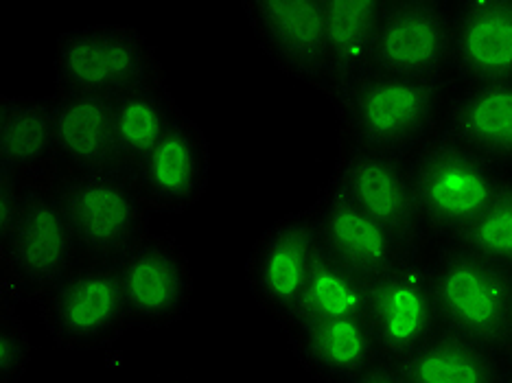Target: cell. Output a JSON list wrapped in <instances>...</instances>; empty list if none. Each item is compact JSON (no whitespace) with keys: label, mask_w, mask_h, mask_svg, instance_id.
Listing matches in <instances>:
<instances>
[{"label":"cell","mask_w":512,"mask_h":383,"mask_svg":"<svg viewBox=\"0 0 512 383\" xmlns=\"http://www.w3.org/2000/svg\"><path fill=\"white\" fill-rule=\"evenodd\" d=\"M333 103L342 114L348 145L403 160H412L432 141L445 116L440 81L379 73Z\"/></svg>","instance_id":"1"},{"label":"cell","mask_w":512,"mask_h":383,"mask_svg":"<svg viewBox=\"0 0 512 383\" xmlns=\"http://www.w3.org/2000/svg\"><path fill=\"white\" fill-rule=\"evenodd\" d=\"M410 173L427 239L438 246L467 230L512 178L440 132L410 160Z\"/></svg>","instance_id":"2"},{"label":"cell","mask_w":512,"mask_h":383,"mask_svg":"<svg viewBox=\"0 0 512 383\" xmlns=\"http://www.w3.org/2000/svg\"><path fill=\"white\" fill-rule=\"evenodd\" d=\"M77 254L92 265H114L149 235L151 208L121 171L75 173L55 184Z\"/></svg>","instance_id":"3"},{"label":"cell","mask_w":512,"mask_h":383,"mask_svg":"<svg viewBox=\"0 0 512 383\" xmlns=\"http://www.w3.org/2000/svg\"><path fill=\"white\" fill-rule=\"evenodd\" d=\"M57 95L116 97L165 81V68L141 31L127 25H92L57 40L53 57Z\"/></svg>","instance_id":"4"},{"label":"cell","mask_w":512,"mask_h":383,"mask_svg":"<svg viewBox=\"0 0 512 383\" xmlns=\"http://www.w3.org/2000/svg\"><path fill=\"white\" fill-rule=\"evenodd\" d=\"M440 329L502 355L512 309V272L458 246H438L429 261Z\"/></svg>","instance_id":"5"},{"label":"cell","mask_w":512,"mask_h":383,"mask_svg":"<svg viewBox=\"0 0 512 383\" xmlns=\"http://www.w3.org/2000/svg\"><path fill=\"white\" fill-rule=\"evenodd\" d=\"M77 246L53 189H29L25 206L0 235L3 289L11 298L42 300L75 270Z\"/></svg>","instance_id":"6"},{"label":"cell","mask_w":512,"mask_h":383,"mask_svg":"<svg viewBox=\"0 0 512 383\" xmlns=\"http://www.w3.org/2000/svg\"><path fill=\"white\" fill-rule=\"evenodd\" d=\"M40 313L51 340L66 351H101L130 329L114 265L68 272L42 296Z\"/></svg>","instance_id":"7"},{"label":"cell","mask_w":512,"mask_h":383,"mask_svg":"<svg viewBox=\"0 0 512 383\" xmlns=\"http://www.w3.org/2000/svg\"><path fill=\"white\" fill-rule=\"evenodd\" d=\"M130 329H165L191 307L193 272L180 241L149 235L114 263Z\"/></svg>","instance_id":"8"},{"label":"cell","mask_w":512,"mask_h":383,"mask_svg":"<svg viewBox=\"0 0 512 383\" xmlns=\"http://www.w3.org/2000/svg\"><path fill=\"white\" fill-rule=\"evenodd\" d=\"M366 322L379 344L383 362L401 364L440 331L438 305L429 272L412 250L370 285Z\"/></svg>","instance_id":"9"},{"label":"cell","mask_w":512,"mask_h":383,"mask_svg":"<svg viewBox=\"0 0 512 383\" xmlns=\"http://www.w3.org/2000/svg\"><path fill=\"white\" fill-rule=\"evenodd\" d=\"M453 3L386 0L377 33L375 73L440 81L451 73Z\"/></svg>","instance_id":"10"},{"label":"cell","mask_w":512,"mask_h":383,"mask_svg":"<svg viewBox=\"0 0 512 383\" xmlns=\"http://www.w3.org/2000/svg\"><path fill=\"white\" fill-rule=\"evenodd\" d=\"M331 184L390 230L405 248L416 250L427 239L414 197L410 160L346 143Z\"/></svg>","instance_id":"11"},{"label":"cell","mask_w":512,"mask_h":383,"mask_svg":"<svg viewBox=\"0 0 512 383\" xmlns=\"http://www.w3.org/2000/svg\"><path fill=\"white\" fill-rule=\"evenodd\" d=\"M320 239L311 208L278 219L256 239L246 278L259 305L285 324L305 292Z\"/></svg>","instance_id":"12"},{"label":"cell","mask_w":512,"mask_h":383,"mask_svg":"<svg viewBox=\"0 0 512 383\" xmlns=\"http://www.w3.org/2000/svg\"><path fill=\"white\" fill-rule=\"evenodd\" d=\"M250 25L278 71L327 90L324 0H246Z\"/></svg>","instance_id":"13"},{"label":"cell","mask_w":512,"mask_h":383,"mask_svg":"<svg viewBox=\"0 0 512 383\" xmlns=\"http://www.w3.org/2000/svg\"><path fill=\"white\" fill-rule=\"evenodd\" d=\"M130 178L151 211H189L211 178V147L202 127L182 114Z\"/></svg>","instance_id":"14"},{"label":"cell","mask_w":512,"mask_h":383,"mask_svg":"<svg viewBox=\"0 0 512 383\" xmlns=\"http://www.w3.org/2000/svg\"><path fill=\"white\" fill-rule=\"evenodd\" d=\"M451 73L464 88L512 81V0L453 3Z\"/></svg>","instance_id":"15"},{"label":"cell","mask_w":512,"mask_h":383,"mask_svg":"<svg viewBox=\"0 0 512 383\" xmlns=\"http://www.w3.org/2000/svg\"><path fill=\"white\" fill-rule=\"evenodd\" d=\"M311 215L316 219L322 250L370 281L412 252L333 184L311 206Z\"/></svg>","instance_id":"16"},{"label":"cell","mask_w":512,"mask_h":383,"mask_svg":"<svg viewBox=\"0 0 512 383\" xmlns=\"http://www.w3.org/2000/svg\"><path fill=\"white\" fill-rule=\"evenodd\" d=\"M60 158L53 103L0 97V176L27 189H53Z\"/></svg>","instance_id":"17"},{"label":"cell","mask_w":512,"mask_h":383,"mask_svg":"<svg viewBox=\"0 0 512 383\" xmlns=\"http://www.w3.org/2000/svg\"><path fill=\"white\" fill-rule=\"evenodd\" d=\"M285 333L302 368L320 383H355L383 362L366 320H331Z\"/></svg>","instance_id":"18"},{"label":"cell","mask_w":512,"mask_h":383,"mask_svg":"<svg viewBox=\"0 0 512 383\" xmlns=\"http://www.w3.org/2000/svg\"><path fill=\"white\" fill-rule=\"evenodd\" d=\"M383 0H324L327 95L337 101L375 73Z\"/></svg>","instance_id":"19"},{"label":"cell","mask_w":512,"mask_h":383,"mask_svg":"<svg viewBox=\"0 0 512 383\" xmlns=\"http://www.w3.org/2000/svg\"><path fill=\"white\" fill-rule=\"evenodd\" d=\"M440 134L512 176V81L464 88L447 106Z\"/></svg>","instance_id":"20"},{"label":"cell","mask_w":512,"mask_h":383,"mask_svg":"<svg viewBox=\"0 0 512 383\" xmlns=\"http://www.w3.org/2000/svg\"><path fill=\"white\" fill-rule=\"evenodd\" d=\"M182 114L167 81L116 95L112 106L116 171L132 176Z\"/></svg>","instance_id":"21"},{"label":"cell","mask_w":512,"mask_h":383,"mask_svg":"<svg viewBox=\"0 0 512 383\" xmlns=\"http://www.w3.org/2000/svg\"><path fill=\"white\" fill-rule=\"evenodd\" d=\"M60 156L77 173L116 171L114 97L57 95L53 101Z\"/></svg>","instance_id":"22"},{"label":"cell","mask_w":512,"mask_h":383,"mask_svg":"<svg viewBox=\"0 0 512 383\" xmlns=\"http://www.w3.org/2000/svg\"><path fill=\"white\" fill-rule=\"evenodd\" d=\"M397 366L412 383H510L502 355L445 329Z\"/></svg>","instance_id":"23"},{"label":"cell","mask_w":512,"mask_h":383,"mask_svg":"<svg viewBox=\"0 0 512 383\" xmlns=\"http://www.w3.org/2000/svg\"><path fill=\"white\" fill-rule=\"evenodd\" d=\"M370 285V278L357 274L320 246L305 292L283 329L289 331L331 320H366Z\"/></svg>","instance_id":"24"},{"label":"cell","mask_w":512,"mask_h":383,"mask_svg":"<svg viewBox=\"0 0 512 383\" xmlns=\"http://www.w3.org/2000/svg\"><path fill=\"white\" fill-rule=\"evenodd\" d=\"M451 246L512 272V178L504 184L493 204L451 241Z\"/></svg>","instance_id":"25"},{"label":"cell","mask_w":512,"mask_h":383,"mask_svg":"<svg viewBox=\"0 0 512 383\" xmlns=\"http://www.w3.org/2000/svg\"><path fill=\"white\" fill-rule=\"evenodd\" d=\"M31 355V340L16 313V298L0 292V383H20Z\"/></svg>","instance_id":"26"},{"label":"cell","mask_w":512,"mask_h":383,"mask_svg":"<svg viewBox=\"0 0 512 383\" xmlns=\"http://www.w3.org/2000/svg\"><path fill=\"white\" fill-rule=\"evenodd\" d=\"M27 193L29 189L25 184L0 176V235L14 226L22 206H25Z\"/></svg>","instance_id":"27"},{"label":"cell","mask_w":512,"mask_h":383,"mask_svg":"<svg viewBox=\"0 0 512 383\" xmlns=\"http://www.w3.org/2000/svg\"><path fill=\"white\" fill-rule=\"evenodd\" d=\"M355 383H412V381L405 377V373L397 364L381 362L379 366L372 368L368 375H364Z\"/></svg>","instance_id":"28"},{"label":"cell","mask_w":512,"mask_h":383,"mask_svg":"<svg viewBox=\"0 0 512 383\" xmlns=\"http://www.w3.org/2000/svg\"><path fill=\"white\" fill-rule=\"evenodd\" d=\"M502 359L506 364V370L510 375V381H512V309H510V320H508V331H506V342H504V348H502Z\"/></svg>","instance_id":"29"},{"label":"cell","mask_w":512,"mask_h":383,"mask_svg":"<svg viewBox=\"0 0 512 383\" xmlns=\"http://www.w3.org/2000/svg\"><path fill=\"white\" fill-rule=\"evenodd\" d=\"M178 383H182V381H178Z\"/></svg>","instance_id":"30"},{"label":"cell","mask_w":512,"mask_h":383,"mask_svg":"<svg viewBox=\"0 0 512 383\" xmlns=\"http://www.w3.org/2000/svg\"><path fill=\"white\" fill-rule=\"evenodd\" d=\"M510 383H512V381H510Z\"/></svg>","instance_id":"31"}]
</instances>
